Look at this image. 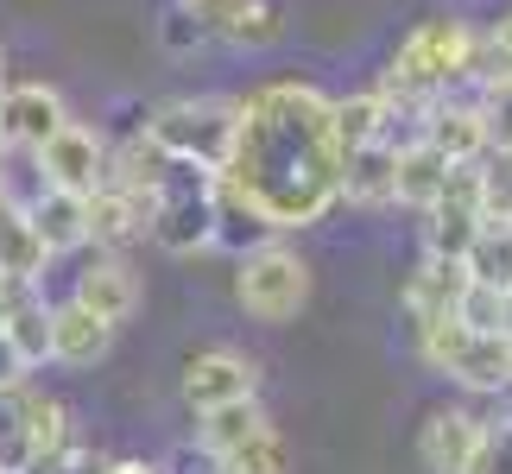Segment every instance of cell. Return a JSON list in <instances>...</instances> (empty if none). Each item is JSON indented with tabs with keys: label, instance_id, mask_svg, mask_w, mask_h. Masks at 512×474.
<instances>
[{
	"label": "cell",
	"instance_id": "cell-1",
	"mask_svg": "<svg viewBox=\"0 0 512 474\" xmlns=\"http://www.w3.org/2000/svg\"><path fill=\"white\" fill-rule=\"evenodd\" d=\"M317 83L279 76L234 102V146L215 184L260 215L272 234H304L342 203V146Z\"/></svg>",
	"mask_w": 512,
	"mask_h": 474
},
{
	"label": "cell",
	"instance_id": "cell-2",
	"mask_svg": "<svg viewBox=\"0 0 512 474\" xmlns=\"http://www.w3.org/2000/svg\"><path fill=\"white\" fill-rule=\"evenodd\" d=\"M475 38L481 32L468 26L462 13H430V19H418V26L399 38V51H392V64H386V76L373 89L430 108L437 95L468 89V57H475Z\"/></svg>",
	"mask_w": 512,
	"mask_h": 474
},
{
	"label": "cell",
	"instance_id": "cell-3",
	"mask_svg": "<svg viewBox=\"0 0 512 474\" xmlns=\"http://www.w3.org/2000/svg\"><path fill=\"white\" fill-rule=\"evenodd\" d=\"M418 361L462 392H506L512 386V335L468 329L462 316H424L418 323Z\"/></svg>",
	"mask_w": 512,
	"mask_h": 474
},
{
	"label": "cell",
	"instance_id": "cell-4",
	"mask_svg": "<svg viewBox=\"0 0 512 474\" xmlns=\"http://www.w3.org/2000/svg\"><path fill=\"white\" fill-rule=\"evenodd\" d=\"M146 234L171 260H190V253L215 247V171L171 158L159 190L146 196Z\"/></svg>",
	"mask_w": 512,
	"mask_h": 474
},
{
	"label": "cell",
	"instance_id": "cell-5",
	"mask_svg": "<svg viewBox=\"0 0 512 474\" xmlns=\"http://www.w3.org/2000/svg\"><path fill=\"white\" fill-rule=\"evenodd\" d=\"M234 304H241L253 323L285 329L291 316L310 304V260L298 247H285L279 234L247 253H234Z\"/></svg>",
	"mask_w": 512,
	"mask_h": 474
},
{
	"label": "cell",
	"instance_id": "cell-6",
	"mask_svg": "<svg viewBox=\"0 0 512 474\" xmlns=\"http://www.w3.org/2000/svg\"><path fill=\"white\" fill-rule=\"evenodd\" d=\"M146 140L165 158H184V165L222 171L228 146H234V95H177L146 114Z\"/></svg>",
	"mask_w": 512,
	"mask_h": 474
},
{
	"label": "cell",
	"instance_id": "cell-7",
	"mask_svg": "<svg viewBox=\"0 0 512 474\" xmlns=\"http://www.w3.org/2000/svg\"><path fill=\"white\" fill-rule=\"evenodd\" d=\"M424 215V253L430 260H468V247L481 241L487 209H481V165H456L449 184L430 196Z\"/></svg>",
	"mask_w": 512,
	"mask_h": 474
},
{
	"label": "cell",
	"instance_id": "cell-8",
	"mask_svg": "<svg viewBox=\"0 0 512 474\" xmlns=\"http://www.w3.org/2000/svg\"><path fill=\"white\" fill-rule=\"evenodd\" d=\"M32 158H38L45 190H64V196H95L102 177H108V140L83 121H64Z\"/></svg>",
	"mask_w": 512,
	"mask_h": 474
},
{
	"label": "cell",
	"instance_id": "cell-9",
	"mask_svg": "<svg viewBox=\"0 0 512 474\" xmlns=\"http://www.w3.org/2000/svg\"><path fill=\"white\" fill-rule=\"evenodd\" d=\"M241 399H260V367L241 348H203L184 361V405L190 411L241 405Z\"/></svg>",
	"mask_w": 512,
	"mask_h": 474
},
{
	"label": "cell",
	"instance_id": "cell-10",
	"mask_svg": "<svg viewBox=\"0 0 512 474\" xmlns=\"http://www.w3.org/2000/svg\"><path fill=\"white\" fill-rule=\"evenodd\" d=\"M64 121L70 108L51 83H7V95H0V152H38Z\"/></svg>",
	"mask_w": 512,
	"mask_h": 474
},
{
	"label": "cell",
	"instance_id": "cell-11",
	"mask_svg": "<svg viewBox=\"0 0 512 474\" xmlns=\"http://www.w3.org/2000/svg\"><path fill=\"white\" fill-rule=\"evenodd\" d=\"M481 437H487V418H475L468 405H437L418 424V462L430 474H468L481 456Z\"/></svg>",
	"mask_w": 512,
	"mask_h": 474
},
{
	"label": "cell",
	"instance_id": "cell-12",
	"mask_svg": "<svg viewBox=\"0 0 512 474\" xmlns=\"http://www.w3.org/2000/svg\"><path fill=\"white\" fill-rule=\"evenodd\" d=\"M424 146H437L449 165H481L487 158V121H481V102L475 95H437L424 114Z\"/></svg>",
	"mask_w": 512,
	"mask_h": 474
},
{
	"label": "cell",
	"instance_id": "cell-13",
	"mask_svg": "<svg viewBox=\"0 0 512 474\" xmlns=\"http://www.w3.org/2000/svg\"><path fill=\"white\" fill-rule=\"evenodd\" d=\"M83 310H95L102 323L121 329L133 310H140V272H133L127 253H95V260L76 272V291H70Z\"/></svg>",
	"mask_w": 512,
	"mask_h": 474
},
{
	"label": "cell",
	"instance_id": "cell-14",
	"mask_svg": "<svg viewBox=\"0 0 512 474\" xmlns=\"http://www.w3.org/2000/svg\"><path fill=\"white\" fill-rule=\"evenodd\" d=\"M114 323H102L95 310H83L76 298L64 304H51V367H70V373H83L95 361H108V348H114Z\"/></svg>",
	"mask_w": 512,
	"mask_h": 474
},
{
	"label": "cell",
	"instance_id": "cell-15",
	"mask_svg": "<svg viewBox=\"0 0 512 474\" xmlns=\"http://www.w3.org/2000/svg\"><path fill=\"white\" fill-rule=\"evenodd\" d=\"M285 32H291V19L279 0H228L209 19V38H222L228 51H272V45H285Z\"/></svg>",
	"mask_w": 512,
	"mask_h": 474
},
{
	"label": "cell",
	"instance_id": "cell-16",
	"mask_svg": "<svg viewBox=\"0 0 512 474\" xmlns=\"http://www.w3.org/2000/svg\"><path fill=\"white\" fill-rule=\"evenodd\" d=\"M45 247L26 222V203L7 190V171H0V279H19V285H45Z\"/></svg>",
	"mask_w": 512,
	"mask_h": 474
},
{
	"label": "cell",
	"instance_id": "cell-17",
	"mask_svg": "<svg viewBox=\"0 0 512 474\" xmlns=\"http://www.w3.org/2000/svg\"><path fill=\"white\" fill-rule=\"evenodd\" d=\"M26 222L38 234V247H45V260H64V253L89 247V203H83V196L45 190L38 203H26Z\"/></svg>",
	"mask_w": 512,
	"mask_h": 474
},
{
	"label": "cell",
	"instance_id": "cell-18",
	"mask_svg": "<svg viewBox=\"0 0 512 474\" xmlns=\"http://www.w3.org/2000/svg\"><path fill=\"white\" fill-rule=\"evenodd\" d=\"M462 291H468V266L462 260H430L424 253L418 272H411L405 291H399V304H405L411 323H424V316H456Z\"/></svg>",
	"mask_w": 512,
	"mask_h": 474
},
{
	"label": "cell",
	"instance_id": "cell-19",
	"mask_svg": "<svg viewBox=\"0 0 512 474\" xmlns=\"http://www.w3.org/2000/svg\"><path fill=\"white\" fill-rule=\"evenodd\" d=\"M89 203V247L95 253H127V241H140L146 234V203L140 196H127L121 184H102Z\"/></svg>",
	"mask_w": 512,
	"mask_h": 474
},
{
	"label": "cell",
	"instance_id": "cell-20",
	"mask_svg": "<svg viewBox=\"0 0 512 474\" xmlns=\"http://www.w3.org/2000/svg\"><path fill=\"white\" fill-rule=\"evenodd\" d=\"M449 158L437 152V146H424V140H411V146H399L392 152V209H430V196H437L443 184H449Z\"/></svg>",
	"mask_w": 512,
	"mask_h": 474
},
{
	"label": "cell",
	"instance_id": "cell-21",
	"mask_svg": "<svg viewBox=\"0 0 512 474\" xmlns=\"http://www.w3.org/2000/svg\"><path fill=\"white\" fill-rule=\"evenodd\" d=\"M342 203L392 209V146H361L342 158Z\"/></svg>",
	"mask_w": 512,
	"mask_h": 474
},
{
	"label": "cell",
	"instance_id": "cell-22",
	"mask_svg": "<svg viewBox=\"0 0 512 474\" xmlns=\"http://www.w3.org/2000/svg\"><path fill=\"white\" fill-rule=\"evenodd\" d=\"M266 405L260 399H241V405H215V411H196V449H209V456H228V449H241L253 430H266Z\"/></svg>",
	"mask_w": 512,
	"mask_h": 474
},
{
	"label": "cell",
	"instance_id": "cell-23",
	"mask_svg": "<svg viewBox=\"0 0 512 474\" xmlns=\"http://www.w3.org/2000/svg\"><path fill=\"white\" fill-rule=\"evenodd\" d=\"M329 121H336V146H342V158L361 152V146H380V133H386V95H380V89L336 95V102H329Z\"/></svg>",
	"mask_w": 512,
	"mask_h": 474
},
{
	"label": "cell",
	"instance_id": "cell-24",
	"mask_svg": "<svg viewBox=\"0 0 512 474\" xmlns=\"http://www.w3.org/2000/svg\"><path fill=\"white\" fill-rule=\"evenodd\" d=\"M215 474H291V449L279 430H253L241 449H228V456H215Z\"/></svg>",
	"mask_w": 512,
	"mask_h": 474
},
{
	"label": "cell",
	"instance_id": "cell-25",
	"mask_svg": "<svg viewBox=\"0 0 512 474\" xmlns=\"http://www.w3.org/2000/svg\"><path fill=\"white\" fill-rule=\"evenodd\" d=\"M26 418H32V380L0 392V474H26Z\"/></svg>",
	"mask_w": 512,
	"mask_h": 474
},
{
	"label": "cell",
	"instance_id": "cell-26",
	"mask_svg": "<svg viewBox=\"0 0 512 474\" xmlns=\"http://www.w3.org/2000/svg\"><path fill=\"white\" fill-rule=\"evenodd\" d=\"M481 209H487V228L512 222V152H487L481 158Z\"/></svg>",
	"mask_w": 512,
	"mask_h": 474
},
{
	"label": "cell",
	"instance_id": "cell-27",
	"mask_svg": "<svg viewBox=\"0 0 512 474\" xmlns=\"http://www.w3.org/2000/svg\"><path fill=\"white\" fill-rule=\"evenodd\" d=\"M159 45H165L171 57H196L203 45H215V38H209V26H203L190 7H177V0H171L165 19H159Z\"/></svg>",
	"mask_w": 512,
	"mask_h": 474
},
{
	"label": "cell",
	"instance_id": "cell-28",
	"mask_svg": "<svg viewBox=\"0 0 512 474\" xmlns=\"http://www.w3.org/2000/svg\"><path fill=\"white\" fill-rule=\"evenodd\" d=\"M475 102H481V121H487V152H512V76L494 89H481Z\"/></svg>",
	"mask_w": 512,
	"mask_h": 474
},
{
	"label": "cell",
	"instance_id": "cell-29",
	"mask_svg": "<svg viewBox=\"0 0 512 474\" xmlns=\"http://www.w3.org/2000/svg\"><path fill=\"white\" fill-rule=\"evenodd\" d=\"M468 474H512V411H506V418H487L481 456H475Z\"/></svg>",
	"mask_w": 512,
	"mask_h": 474
},
{
	"label": "cell",
	"instance_id": "cell-30",
	"mask_svg": "<svg viewBox=\"0 0 512 474\" xmlns=\"http://www.w3.org/2000/svg\"><path fill=\"white\" fill-rule=\"evenodd\" d=\"M456 316H462L468 329L506 335V329H500V291H494V285H475V279H468V291H462V304H456Z\"/></svg>",
	"mask_w": 512,
	"mask_h": 474
},
{
	"label": "cell",
	"instance_id": "cell-31",
	"mask_svg": "<svg viewBox=\"0 0 512 474\" xmlns=\"http://www.w3.org/2000/svg\"><path fill=\"white\" fill-rule=\"evenodd\" d=\"M159 474H215V456H209V449H196V443H184L171 462H159Z\"/></svg>",
	"mask_w": 512,
	"mask_h": 474
},
{
	"label": "cell",
	"instance_id": "cell-32",
	"mask_svg": "<svg viewBox=\"0 0 512 474\" xmlns=\"http://www.w3.org/2000/svg\"><path fill=\"white\" fill-rule=\"evenodd\" d=\"M7 386H26V361L13 354V342H7V329H0V392Z\"/></svg>",
	"mask_w": 512,
	"mask_h": 474
},
{
	"label": "cell",
	"instance_id": "cell-33",
	"mask_svg": "<svg viewBox=\"0 0 512 474\" xmlns=\"http://www.w3.org/2000/svg\"><path fill=\"white\" fill-rule=\"evenodd\" d=\"M177 7H190V13H196V19H203V26H209V19L228 7V0H177Z\"/></svg>",
	"mask_w": 512,
	"mask_h": 474
},
{
	"label": "cell",
	"instance_id": "cell-34",
	"mask_svg": "<svg viewBox=\"0 0 512 474\" xmlns=\"http://www.w3.org/2000/svg\"><path fill=\"white\" fill-rule=\"evenodd\" d=\"M102 474H159V462H133V456H127V462H108Z\"/></svg>",
	"mask_w": 512,
	"mask_h": 474
},
{
	"label": "cell",
	"instance_id": "cell-35",
	"mask_svg": "<svg viewBox=\"0 0 512 474\" xmlns=\"http://www.w3.org/2000/svg\"><path fill=\"white\" fill-rule=\"evenodd\" d=\"M500 329H506V335H512V285H506V291H500Z\"/></svg>",
	"mask_w": 512,
	"mask_h": 474
},
{
	"label": "cell",
	"instance_id": "cell-36",
	"mask_svg": "<svg viewBox=\"0 0 512 474\" xmlns=\"http://www.w3.org/2000/svg\"><path fill=\"white\" fill-rule=\"evenodd\" d=\"M494 38H500V51L512 57V13H506V19H500V26H494Z\"/></svg>",
	"mask_w": 512,
	"mask_h": 474
},
{
	"label": "cell",
	"instance_id": "cell-37",
	"mask_svg": "<svg viewBox=\"0 0 512 474\" xmlns=\"http://www.w3.org/2000/svg\"><path fill=\"white\" fill-rule=\"evenodd\" d=\"M0 95H7V70H0Z\"/></svg>",
	"mask_w": 512,
	"mask_h": 474
}]
</instances>
